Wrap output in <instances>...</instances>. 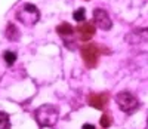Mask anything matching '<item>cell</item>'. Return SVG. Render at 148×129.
Instances as JSON below:
<instances>
[{
    "label": "cell",
    "mask_w": 148,
    "mask_h": 129,
    "mask_svg": "<svg viewBox=\"0 0 148 129\" xmlns=\"http://www.w3.org/2000/svg\"><path fill=\"white\" fill-rule=\"evenodd\" d=\"M77 33H79L82 40L86 42V40H89V39H92L95 36V25L92 22H84V24L77 27Z\"/></svg>",
    "instance_id": "cell-8"
},
{
    "label": "cell",
    "mask_w": 148,
    "mask_h": 129,
    "mask_svg": "<svg viewBox=\"0 0 148 129\" xmlns=\"http://www.w3.org/2000/svg\"><path fill=\"white\" fill-rule=\"evenodd\" d=\"M9 128H10L9 114L5 111H0V129H9Z\"/></svg>",
    "instance_id": "cell-11"
},
{
    "label": "cell",
    "mask_w": 148,
    "mask_h": 129,
    "mask_svg": "<svg viewBox=\"0 0 148 129\" xmlns=\"http://www.w3.org/2000/svg\"><path fill=\"white\" fill-rule=\"evenodd\" d=\"M82 58L86 64V67L93 68L96 67L98 59H99V49H98L96 45H84L82 46Z\"/></svg>",
    "instance_id": "cell-4"
},
{
    "label": "cell",
    "mask_w": 148,
    "mask_h": 129,
    "mask_svg": "<svg viewBox=\"0 0 148 129\" xmlns=\"http://www.w3.org/2000/svg\"><path fill=\"white\" fill-rule=\"evenodd\" d=\"M126 42L130 45H139L148 42V28H138L133 30L126 36Z\"/></svg>",
    "instance_id": "cell-6"
},
{
    "label": "cell",
    "mask_w": 148,
    "mask_h": 129,
    "mask_svg": "<svg viewBox=\"0 0 148 129\" xmlns=\"http://www.w3.org/2000/svg\"><path fill=\"white\" fill-rule=\"evenodd\" d=\"M116 101H117L120 110H123L125 113H129V114L133 113V111H136L138 107H139V101L136 99V97L132 95L130 92H126V91L117 94Z\"/></svg>",
    "instance_id": "cell-3"
},
{
    "label": "cell",
    "mask_w": 148,
    "mask_h": 129,
    "mask_svg": "<svg viewBox=\"0 0 148 129\" xmlns=\"http://www.w3.org/2000/svg\"><path fill=\"white\" fill-rule=\"evenodd\" d=\"M88 102L90 107L96 110H102L108 102V95L107 94H90L88 97Z\"/></svg>",
    "instance_id": "cell-7"
},
{
    "label": "cell",
    "mask_w": 148,
    "mask_h": 129,
    "mask_svg": "<svg viewBox=\"0 0 148 129\" xmlns=\"http://www.w3.org/2000/svg\"><path fill=\"white\" fill-rule=\"evenodd\" d=\"M58 116H59V111L55 106H51V104H45L42 106L40 108H37L36 113H34V117L37 120L40 126L43 128H52L56 125L58 122Z\"/></svg>",
    "instance_id": "cell-1"
},
{
    "label": "cell",
    "mask_w": 148,
    "mask_h": 129,
    "mask_svg": "<svg viewBox=\"0 0 148 129\" xmlns=\"http://www.w3.org/2000/svg\"><path fill=\"white\" fill-rule=\"evenodd\" d=\"M3 59L6 61L8 66H12V64L15 62V59H16V54L15 52H10V50H6V52L3 54Z\"/></svg>",
    "instance_id": "cell-12"
},
{
    "label": "cell",
    "mask_w": 148,
    "mask_h": 129,
    "mask_svg": "<svg viewBox=\"0 0 148 129\" xmlns=\"http://www.w3.org/2000/svg\"><path fill=\"white\" fill-rule=\"evenodd\" d=\"M83 129H95V126L90 123H86V125H83Z\"/></svg>",
    "instance_id": "cell-15"
},
{
    "label": "cell",
    "mask_w": 148,
    "mask_h": 129,
    "mask_svg": "<svg viewBox=\"0 0 148 129\" xmlns=\"http://www.w3.org/2000/svg\"><path fill=\"white\" fill-rule=\"evenodd\" d=\"M93 21L101 30H110L113 27L111 18L108 17V14L104 9H95L93 10Z\"/></svg>",
    "instance_id": "cell-5"
},
{
    "label": "cell",
    "mask_w": 148,
    "mask_h": 129,
    "mask_svg": "<svg viewBox=\"0 0 148 129\" xmlns=\"http://www.w3.org/2000/svg\"><path fill=\"white\" fill-rule=\"evenodd\" d=\"M73 17H74V19H76V21H79V22L84 21V17H86V14H84V9H83V8L77 9V10L73 14Z\"/></svg>",
    "instance_id": "cell-13"
},
{
    "label": "cell",
    "mask_w": 148,
    "mask_h": 129,
    "mask_svg": "<svg viewBox=\"0 0 148 129\" xmlns=\"http://www.w3.org/2000/svg\"><path fill=\"white\" fill-rule=\"evenodd\" d=\"M16 19L19 22H22L24 25H34L40 19V12L34 5L27 3V5H24L22 9L16 14Z\"/></svg>",
    "instance_id": "cell-2"
},
{
    "label": "cell",
    "mask_w": 148,
    "mask_h": 129,
    "mask_svg": "<svg viewBox=\"0 0 148 129\" xmlns=\"http://www.w3.org/2000/svg\"><path fill=\"white\" fill-rule=\"evenodd\" d=\"M111 123H113V120H111V116H110V114H102V117H101V126H102V128H110Z\"/></svg>",
    "instance_id": "cell-14"
},
{
    "label": "cell",
    "mask_w": 148,
    "mask_h": 129,
    "mask_svg": "<svg viewBox=\"0 0 148 129\" xmlns=\"http://www.w3.org/2000/svg\"><path fill=\"white\" fill-rule=\"evenodd\" d=\"M56 33H58L61 37H67V36H73L74 28L71 27L68 22H62V24H59L58 27H56Z\"/></svg>",
    "instance_id": "cell-10"
},
{
    "label": "cell",
    "mask_w": 148,
    "mask_h": 129,
    "mask_svg": "<svg viewBox=\"0 0 148 129\" xmlns=\"http://www.w3.org/2000/svg\"><path fill=\"white\" fill-rule=\"evenodd\" d=\"M5 34H6V37H8V40H10V42H16V40H19V37H21L19 30L16 28V25H15V24H12V22L8 24Z\"/></svg>",
    "instance_id": "cell-9"
}]
</instances>
